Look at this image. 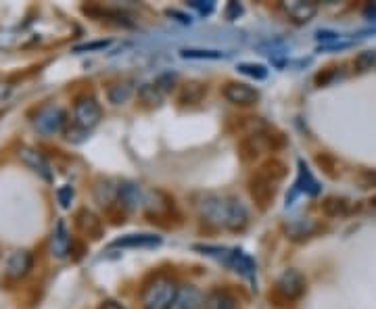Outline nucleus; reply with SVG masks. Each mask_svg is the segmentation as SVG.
Wrapping results in <instances>:
<instances>
[{
	"label": "nucleus",
	"instance_id": "21",
	"mask_svg": "<svg viewBox=\"0 0 376 309\" xmlns=\"http://www.w3.org/2000/svg\"><path fill=\"white\" fill-rule=\"evenodd\" d=\"M263 149V138L258 134V136H249L247 140L240 142V157L243 161H251L255 159L258 154L262 153Z\"/></svg>",
	"mask_w": 376,
	"mask_h": 309
},
{
	"label": "nucleus",
	"instance_id": "7",
	"mask_svg": "<svg viewBox=\"0 0 376 309\" xmlns=\"http://www.w3.org/2000/svg\"><path fill=\"white\" fill-rule=\"evenodd\" d=\"M65 125V111L55 107V105H48L44 109L38 111V116L34 117V128L42 136H52V134H59Z\"/></svg>",
	"mask_w": 376,
	"mask_h": 309
},
{
	"label": "nucleus",
	"instance_id": "30",
	"mask_svg": "<svg viewBox=\"0 0 376 309\" xmlns=\"http://www.w3.org/2000/svg\"><path fill=\"white\" fill-rule=\"evenodd\" d=\"M362 178H364V182H366L368 186H376V169H366V172L362 174Z\"/></svg>",
	"mask_w": 376,
	"mask_h": 309
},
{
	"label": "nucleus",
	"instance_id": "1",
	"mask_svg": "<svg viewBox=\"0 0 376 309\" xmlns=\"http://www.w3.org/2000/svg\"><path fill=\"white\" fill-rule=\"evenodd\" d=\"M199 215L226 230L238 232L245 230V226L249 224V211L247 207L234 198V196H226V194H203L201 201L197 203Z\"/></svg>",
	"mask_w": 376,
	"mask_h": 309
},
{
	"label": "nucleus",
	"instance_id": "33",
	"mask_svg": "<svg viewBox=\"0 0 376 309\" xmlns=\"http://www.w3.org/2000/svg\"><path fill=\"white\" fill-rule=\"evenodd\" d=\"M99 309H126L121 303H117V301H105V303H101Z\"/></svg>",
	"mask_w": 376,
	"mask_h": 309
},
{
	"label": "nucleus",
	"instance_id": "10",
	"mask_svg": "<svg viewBox=\"0 0 376 309\" xmlns=\"http://www.w3.org/2000/svg\"><path fill=\"white\" fill-rule=\"evenodd\" d=\"M161 242V236L157 234H126L115 238L111 249H149V247H157Z\"/></svg>",
	"mask_w": 376,
	"mask_h": 309
},
{
	"label": "nucleus",
	"instance_id": "15",
	"mask_svg": "<svg viewBox=\"0 0 376 309\" xmlns=\"http://www.w3.org/2000/svg\"><path fill=\"white\" fill-rule=\"evenodd\" d=\"M297 193H305L309 194V196H316V194H320V184H318V180L311 176V172L307 169V165L299 161V172H297V180H295V189H293V196ZM291 196V198H293Z\"/></svg>",
	"mask_w": 376,
	"mask_h": 309
},
{
	"label": "nucleus",
	"instance_id": "13",
	"mask_svg": "<svg viewBox=\"0 0 376 309\" xmlns=\"http://www.w3.org/2000/svg\"><path fill=\"white\" fill-rule=\"evenodd\" d=\"M284 13L295 23H309L316 17V13H318V4L303 2V0H291V2H284Z\"/></svg>",
	"mask_w": 376,
	"mask_h": 309
},
{
	"label": "nucleus",
	"instance_id": "4",
	"mask_svg": "<svg viewBox=\"0 0 376 309\" xmlns=\"http://www.w3.org/2000/svg\"><path fill=\"white\" fill-rule=\"evenodd\" d=\"M178 286L167 276H157L143 291V308L145 309H170L174 305Z\"/></svg>",
	"mask_w": 376,
	"mask_h": 309
},
{
	"label": "nucleus",
	"instance_id": "23",
	"mask_svg": "<svg viewBox=\"0 0 376 309\" xmlns=\"http://www.w3.org/2000/svg\"><path fill=\"white\" fill-rule=\"evenodd\" d=\"M205 94V86L203 84H187L182 88V94H180V101L182 103H199Z\"/></svg>",
	"mask_w": 376,
	"mask_h": 309
},
{
	"label": "nucleus",
	"instance_id": "32",
	"mask_svg": "<svg viewBox=\"0 0 376 309\" xmlns=\"http://www.w3.org/2000/svg\"><path fill=\"white\" fill-rule=\"evenodd\" d=\"M364 17H366V19H370V21H376V2L368 4V6L364 9Z\"/></svg>",
	"mask_w": 376,
	"mask_h": 309
},
{
	"label": "nucleus",
	"instance_id": "27",
	"mask_svg": "<svg viewBox=\"0 0 376 309\" xmlns=\"http://www.w3.org/2000/svg\"><path fill=\"white\" fill-rule=\"evenodd\" d=\"M57 198H59V205H61L63 209H70V205H72V201H74V189H72V186H61V189L57 191Z\"/></svg>",
	"mask_w": 376,
	"mask_h": 309
},
{
	"label": "nucleus",
	"instance_id": "5",
	"mask_svg": "<svg viewBox=\"0 0 376 309\" xmlns=\"http://www.w3.org/2000/svg\"><path fill=\"white\" fill-rule=\"evenodd\" d=\"M305 293V278L297 270H284L274 286V297H280L282 301H295Z\"/></svg>",
	"mask_w": 376,
	"mask_h": 309
},
{
	"label": "nucleus",
	"instance_id": "9",
	"mask_svg": "<svg viewBox=\"0 0 376 309\" xmlns=\"http://www.w3.org/2000/svg\"><path fill=\"white\" fill-rule=\"evenodd\" d=\"M19 159H21V163H23V165H28L32 172L40 174L46 182H50V180H52L50 165H48L46 157L40 153V151L32 149V147H21V149H19Z\"/></svg>",
	"mask_w": 376,
	"mask_h": 309
},
{
	"label": "nucleus",
	"instance_id": "29",
	"mask_svg": "<svg viewBox=\"0 0 376 309\" xmlns=\"http://www.w3.org/2000/svg\"><path fill=\"white\" fill-rule=\"evenodd\" d=\"M240 13H243L240 4H236V2H230V4H228V9H226V19H232L234 15L238 17Z\"/></svg>",
	"mask_w": 376,
	"mask_h": 309
},
{
	"label": "nucleus",
	"instance_id": "16",
	"mask_svg": "<svg viewBox=\"0 0 376 309\" xmlns=\"http://www.w3.org/2000/svg\"><path fill=\"white\" fill-rule=\"evenodd\" d=\"M117 201H119V207L130 211V209H136L143 203V193L136 184L123 182V184L117 186Z\"/></svg>",
	"mask_w": 376,
	"mask_h": 309
},
{
	"label": "nucleus",
	"instance_id": "25",
	"mask_svg": "<svg viewBox=\"0 0 376 309\" xmlns=\"http://www.w3.org/2000/svg\"><path fill=\"white\" fill-rule=\"evenodd\" d=\"M238 72L245 74V76L255 77V79H263V77L267 76V69H265L263 65H253V63H243V65H238Z\"/></svg>",
	"mask_w": 376,
	"mask_h": 309
},
{
	"label": "nucleus",
	"instance_id": "2",
	"mask_svg": "<svg viewBox=\"0 0 376 309\" xmlns=\"http://www.w3.org/2000/svg\"><path fill=\"white\" fill-rule=\"evenodd\" d=\"M284 174H287V167H284L280 161H267L263 167L258 169V174L251 178L249 189H251L253 198H255L262 207H265V205L274 198V194H276V184H278V180L284 178Z\"/></svg>",
	"mask_w": 376,
	"mask_h": 309
},
{
	"label": "nucleus",
	"instance_id": "31",
	"mask_svg": "<svg viewBox=\"0 0 376 309\" xmlns=\"http://www.w3.org/2000/svg\"><path fill=\"white\" fill-rule=\"evenodd\" d=\"M107 46V42H94V44H84V46H77L75 50L79 52V50H94V48H105Z\"/></svg>",
	"mask_w": 376,
	"mask_h": 309
},
{
	"label": "nucleus",
	"instance_id": "8",
	"mask_svg": "<svg viewBox=\"0 0 376 309\" xmlns=\"http://www.w3.org/2000/svg\"><path fill=\"white\" fill-rule=\"evenodd\" d=\"M224 99L234 103V105H255L260 101V92L249 86V84H240V82H230L224 86Z\"/></svg>",
	"mask_w": 376,
	"mask_h": 309
},
{
	"label": "nucleus",
	"instance_id": "3",
	"mask_svg": "<svg viewBox=\"0 0 376 309\" xmlns=\"http://www.w3.org/2000/svg\"><path fill=\"white\" fill-rule=\"evenodd\" d=\"M197 251H203V255L216 257L220 262H224L228 268H232L234 271H238L240 276L255 280V262L240 249H228V247H197Z\"/></svg>",
	"mask_w": 376,
	"mask_h": 309
},
{
	"label": "nucleus",
	"instance_id": "18",
	"mask_svg": "<svg viewBox=\"0 0 376 309\" xmlns=\"http://www.w3.org/2000/svg\"><path fill=\"white\" fill-rule=\"evenodd\" d=\"M349 211V201L347 198H338V196H328L322 203V213L326 218H338L345 215Z\"/></svg>",
	"mask_w": 376,
	"mask_h": 309
},
{
	"label": "nucleus",
	"instance_id": "22",
	"mask_svg": "<svg viewBox=\"0 0 376 309\" xmlns=\"http://www.w3.org/2000/svg\"><path fill=\"white\" fill-rule=\"evenodd\" d=\"M138 94H140V99L145 101V103H149V105H159L161 101H163V96H165V92L153 82V84H145L140 90H138Z\"/></svg>",
	"mask_w": 376,
	"mask_h": 309
},
{
	"label": "nucleus",
	"instance_id": "19",
	"mask_svg": "<svg viewBox=\"0 0 376 309\" xmlns=\"http://www.w3.org/2000/svg\"><path fill=\"white\" fill-rule=\"evenodd\" d=\"M205 309H236V299L226 291H216L207 297Z\"/></svg>",
	"mask_w": 376,
	"mask_h": 309
},
{
	"label": "nucleus",
	"instance_id": "24",
	"mask_svg": "<svg viewBox=\"0 0 376 309\" xmlns=\"http://www.w3.org/2000/svg\"><path fill=\"white\" fill-rule=\"evenodd\" d=\"M376 65V50H364L355 57V67L358 72H368Z\"/></svg>",
	"mask_w": 376,
	"mask_h": 309
},
{
	"label": "nucleus",
	"instance_id": "6",
	"mask_svg": "<svg viewBox=\"0 0 376 309\" xmlns=\"http://www.w3.org/2000/svg\"><path fill=\"white\" fill-rule=\"evenodd\" d=\"M103 117V109L94 96L77 99L74 105V121L79 130H92Z\"/></svg>",
	"mask_w": 376,
	"mask_h": 309
},
{
	"label": "nucleus",
	"instance_id": "12",
	"mask_svg": "<svg viewBox=\"0 0 376 309\" xmlns=\"http://www.w3.org/2000/svg\"><path fill=\"white\" fill-rule=\"evenodd\" d=\"M34 257L30 251H15L11 253L9 262H6V276L13 280H21L23 276H28L32 270Z\"/></svg>",
	"mask_w": 376,
	"mask_h": 309
},
{
	"label": "nucleus",
	"instance_id": "26",
	"mask_svg": "<svg viewBox=\"0 0 376 309\" xmlns=\"http://www.w3.org/2000/svg\"><path fill=\"white\" fill-rule=\"evenodd\" d=\"M182 57L184 59H220L224 55L218 50H182Z\"/></svg>",
	"mask_w": 376,
	"mask_h": 309
},
{
	"label": "nucleus",
	"instance_id": "11",
	"mask_svg": "<svg viewBox=\"0 0 376 309\" xmlns=\"http://www.w3.org/2000/svg\"><path fill=\"white\" fill-rule=\"evenodd\" d=\"M70 249H72V236L67 232L65 222L59 220L52 230V236H50V255L57 259H65L70 255Z\"/></svg>",
	"mask_w": 376,
	"mask_h": 309
},
{
	"label": "nucleus",
	"instance_id": "14",
	"mask_svg": "<svg viewBox=\"0 0 376 309\" xmlns=\"http://www.w3.org/2000/svg\"><path fill=\"white\" fill-rule=\"evenodd\" d=\"M201 305H203V293L197 286L188 284L178 288L172 309H199Z\"/></svg>",
	"mask_w": 376,
	"mask_h": 309
},
{
	"label": "nucleus",
	"instance_id": "20",
	"mask_svg": "<svg viewBox=\"0 0 376 309\" xmlns=\"http://www.w3.org/2000/svg\"><path fill=\"white\" fill-rule=\"evenodd\" d=\"M132 92H134L132 82H121V84H115L107 90V99L111 101L113 105H121L132 96Z\"/></svg>",
	"mask_w": 376,
	"mask_h": 309
},
{
	"label": "nucleus",
	"instance_id": "28",
	"mask_svg": "<svg viewBox=\"0 0 376 309\" xmlns=\"http://www.w3.org/2000/svg\"><path fill=\"white\" fill-rule=\"evenodd\" d=\"M190 6L197 9L201 15H209V13L214 11V2H205V4H203L201 0H194V2H190Z\"/></svg>",
	"mask_w": 376,
	"mask_h": 309
},
{
	"label": "nucleus",
	"instance_id": "17",
	"mask_svg": "<svg viewBox=\"0 0 376 309\" xmlns=\"http://www.w3.org/2000/svg\"><path fill=\"white\" fill-rule=\"evenodd\" d=\"M75 222H77V228L84 232V234H88L90 238H101V234H103V224H101V220H99L92 211L79 209L77 215H75Z\"/></svg>",
	"mask_w": 376,
	"mask_h": 309
}]
</instances>
